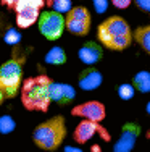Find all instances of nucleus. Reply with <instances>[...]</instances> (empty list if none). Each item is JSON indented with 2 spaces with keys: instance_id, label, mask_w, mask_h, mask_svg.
I'll return each mask as SVG.
<instances>
[{
  "instance_id": "obj_15",
  "label": "nucleus",
  "mask_w": 150,
  "mask_h": 152,
  "mask_svg": "<svg viewBox=\"0 0 150 152\" xmlns=\"http://www.w3.org/2000/svg\"><path fill=\"white\" fill-rule=\"evenodd\" d=\"M45 61L49 65H65L66 63V53L62 47H52L45 55Z\"/></svg>"
},
{
  "instance_id": "obj_13",
  "label": "nucleus",
  "mask_w": 150,
  "mask_h": 152,
  "mask_svg": "<svg viewBox=\"0 0 150 152\" xmlns=\"http://www.w3.org/2000/svg\"><path fill=\"white\" fill-rule=\"evenodd\" d=\"M78 83H79V88L84 91H94L102 84V73L94 66H87L79 73Z\"/></svg>"
},
{
  "instance_id": "obj_24",
  "label": "nucleus",
  "mask_w": 150,
  "mask_h": 152,
  "mask_svg": "<svg viewBox=\"0 0 150 152\" xmlns=\"http://www.w3.org/2000/svg\"><path fill=\"white\" fill-rule=\"evenodd\" d=\"M65 152H83V151L78 149V147H71V146H68L66 149H65Z\"/></svg>"
},
{
  "instance_id": "obj_18",
  "label": "nucleus",
  "mask_w": 150,
  "mask_h": 152,
  "mask_svg": "<svg viewBox=\"0 0 150 152\" xmlns=\"http://www.w3.org/2000/svg\"><path fill=\"white\" fill-rule=\"evenodd\" d=\"M49 5L52 7V10L58 13H68L73 7H71V0H49Z\"/></svg>"
},
{
  "instance_id": "obj_16",
  "label": "nucleus",
  "mask_w": 150,
  "mask_h": 152,
  "mask_svg": "<svg viewBox=\"0 0 150 152\" xmlns=\"http://www.w3.org/2000/svg\"><path fill=\"white\" fill-rule=\"evenodd\" d=\"M134 86L139 92H150V71H139L134 76Z\"/></svg>"
},
{
  "instance_id": "obj_3",
  "label": "nucleus",
  "mask_w": 150,
  "mask_h": 152,
  "mask_svg": "<svg viewBox=\"0 0 150 152\" xmlns=\"http://www.w3.org/2000/svg\"><path fill=\"white\" fill-rule=\"evenodd\" d=\"M66 137V123L63 115H55L49 120L39 123L33 131L34 144L42 151H57Z\"/></svg>"
},
{
  "instance_id": "obj_4",
  "label": "nucleus",
  "mask_w": 150,
  "mask_h": 152,
  "mask_svg": "<svg viewBox=\"0 0 150 152\" xmlns=\"http://www.w3.org/2000/svg\"><path fill=\"white\" fill-rule=\"evenodd\" d=\"M23 63L24 57H18L16 50L10 60L0 65V91L5 99H13L21 92L23 84Z\"/></svg>"
},
{
  "instance_id": "obj_7",
  "label": "nucleus",
  "mask_w": 150,
  "mask_h": 152,
  "mask_svg": "<svg viewBox=\"0 0 150 152\" xmlns=\"http://www.w3.org/2000/svg\"><path fill=\"white\" fill-rule=\"evenodd\" d=\"M66 29L73 36H87L91 31V13L86 7H73L66 13Z\"/></svg>"
},
{
  "instance_id": "obj_1",
  "label": "nucleus",
  "mask_w": 150,
  "mask_h": 152,
  "mask_svg": "<svg viewBox=\"0 0 150 152\" xmlns=\"http://www.w3.org/2000/svg\"><path fill=\"white\" fill-rule=\"evenodd\" d=\"M50 83L52 79L45 75L26 78L21 86V102L26 110L31 112H47L52 97H50Z\"/></svg>"
},
{
  "instance_id": "obj_19",
  "label": "nucleus",
  "mask_w": 150,
  "mask_h": 152,
  "mask_svg": "<svg viewBox=\"0 0 150 152\" xmlns=\"http://www.w3.org/2000/svg\"><path fill=\"white\" fill-rule=\"evenodd\" d=\"M136 91H137V89H136L134 84H121L120 88H118V96L123 100H129L134 97Z\"/></svg>"
},
{
  "instance_id": "obj_10",
  "label": "nucleus",
  "mask_w": 150,
  "mask_h": 152,
  "mask_svg": "<svg viewBox=\"0 0 150 152\" xmlns=\"http://www.w3.org/2000/svg\"><path fill=\"white\" fill-rule=\"evenodd\" d=\"M139 134H141V126L137 123H126L121 129L120 139L113 144V152H131L137 142Z\"/></svg>"
},
{
  "instance_id": "obj_6",
  "label": "nucleus",
  "mask_w": 150,
  "mask_h": 152,
  "mask_svg": "<svg viewBox=\"0 0 150 152\" xmlns=\"http://www.w3.org/2000/svg\"><path fill=\"white\" fill-rule=\"evenodd\" d=\"M42 5L44 0H18L13 8L16 12V26L20 29H28L37 23Z\"/></svg>"
},
{
  "instance_id": "obj_20",
  "label": "nucleus",
  "mask_w": 150,
  "mask_h": 152,
  "mask_svg": "<svg viewBox=\"0 0 150 152\" xmlns=\"http://www.w3.org/2000/svg\"><path fill=\"white\" fill-rule=\"evenodd\" d=\"M20 41H21V36L15 28H10L5 32V36H3V42L8 45H16V44H20Z\"/></svg>"
},
{
  "instance_id": "obj_2",
  "label": "nucleus",
  "mask_w": 150,
  "mask_h": 152,
  "mask_svg": "<svg viewBox=\"0 0 150 152\" xmlns=\"http://www.w3.org/2000/svg\"><path fill=\"white\" fill-rule=\"evenodd\" d=\"M97 37L107 49L110 50H124L133 42V31L124 18L108 16L97 28Z\"/></svg>"
},
{
  "instance_id": "obj_12",
  "label": "nucleus",
  "mask_w": 150,
  "mask_h": 152,
  "mask_svg": "<svg viewBox=\"0 0 150 152\" xmlns=\"http://www.w3.org/2000/svg\"><path fill=\"white\" fill-rule=\"evenodd\" d=\"M78 57L83 63L89 65V66H94L95 63H99L103 57V49L100 47L97 42H86V44L81 45L79 52H78Z\"/></svg>"
},
{
  "instance_id": "obj_27",
  "label": "nucleus",
  "mask_w": 150,
  "mask_h": 152,
  "mask_svg": "<svg viewBox=\"0 0 150 152\" xmlns=\"http://www.w3.org/2000/svg\"><path fill=\"white\" fill-rule=\"evenodd\" d=\"M145 110H147V113H149V115H150V102H149V104H147V108H145Z\"/></svg>"
},
{
  "instance_id": "obj_21",
  "label": "nucleus",
  "mask_w": 150,
  "mask_h": 152,
  "mask_svg": "<svg viewBox=\"0 0 150 152\" xmlns=\"http://www.w3.org/2000/svg\"><path fill=\"white\" fill-rule=\"evenodd\" d=\"M134 3L139 10L150 13V0H134Z\"/></svg>"
},
{
  "instance_id": "obj_9",
  "label": "nucleus",
  "mask_w": 150,
  "mask_h": 152,
  "mask_svg": "<svg viewBox=\"0 0 150 152\" xmlns=\"http://www.w3.org/2000/svg\"><path fill=\"white\" fill-rule=\"evenodd\" d=\"M71 115L81 117L83 120H92L100 123L107 118V108L100 100H87V102L71 108Z\"/></svg>"
},
{
  "instance_id": "obj_17",
  "label": "nucleus",
  "mask_w": 150,
  "mask_h": 152,
  "mask_svg": "<svg viewBox=\"0 0 150 152\" xmlns=\"http://www.w3.org/2000/svg\"><path fill=\"white\" fill-rule=\"evenodd\" d=\"M16 128V121L10 115H2L0 117V134H10Z\"/></svg>"
},
{
  "instance_id": "obj_26",
  "label": "nucleus",
  "mask_w": 150,
  "mask_h": 152,
  "mask_svg": "<svg viewBox=\"0 0 150 152\" xmlns=\"http://www.w3.org/2000/svg\"><path fill=\"white\" fill-rule=\"evenodd\" d=\"M3 100H5V96H3V94H2V91H0V105L3 104Z\"/></svg>"
},
{
  "instance_id": "obj_22",
  "label": "nucleus",
  "mask_w": 150,
  "mask_h": 152,
  "mask_svg": "<svg viewBox=\"0 0 150 152\" xmlns=\"http://www.w3.org/2000/svg\"><path fill=\"white\" fill-rule=\"evenodd\" d=\"M133 2H134V0H112V3L116 7V8H120V10L128 8V7H129Z\"/></svg>"
},
{
  "instance_id": "obj_23",
  "label": "nucleus",
  "mask_w": 150,
  "mask_h": 152,
  "mask_svg": "<svg viewBox=\"0 0 150 152\" xmlns=\"http://www.w3.org/2000/svg\"><path fill=\"white\" fill-rule=\"evenodd\" d=\"M16 2H18V0H2V3H3V5H7L8 8H15Z\"/></svg>"
},
{
  "instance_id": "obj_5",
  "label": "nucleus",
  "mask_w": 150,
  "mask_h": 152,
  "mask_svg": "<svg viewBox=\"0 0 150 152\" xmlns=\"http://www.w3.org/2000/svg\"><path fill=\"white\" fill-rule=\"evenodd\" d=\"M37 26L39 32L47 41H57L62 37V34L66 29V18L55 10H47V12L41 13Z\"/></svg>"
},
{
  "instance_id": "obj_11",
  "label": "nucleus",
  "mask_w": 150,
  "mask_h": 152,
  "mask_svg": "<svg viewBox=\"0 0 150 152\" xmlns=\"http://www.w3.org/2000/svg\"><path fill=\"white\" fill-rule=\"evenodd\" d=\"M50 97L52 102H57L58 105H66L71 104L76 97V91L73 86L65 84V83H50Z\"/></svg>"
},
{
  "instance_id": "obj_14",
  "label": "nucleus",
  "mask_w": 150,
  "mask_h": 152,
  "mask_svg": "<svg viewBox=\"0 0 150 152\" xmlns=\"http://www.w3.org/2000/svg\"><path fill=\"white\" fill-rule=\"evenodd\" d=\"M133 39L150 55V24L136 28L133 32Z\"/></svg>"
},
{
  "instance_id": "obj_25",
  "label": "nucleus",
  "mask_w": 150,
  "mask_h": 152,
  "mask_svg": "<svg viewBox=\"0 0 150 152\" xmlns=\"http://www.w3.org/2000/svg\"><path fill=\"white\" fill-rule=\"evenodd\" d=\"M91 152H102V149H100L99 144H94V146L91 147Z\"/></svg>"
},
{
  "instance_id": "obj_8",
  "label": "nucleus",
  "mask_w": 150,
  "mask_h": 152,
  "mask_svg": "<svg viewBox=\"0 0 150 152\" xmlns=\"http://www.w3.org/2000/svg\"><path fill=\"white\" fill-rule=\"evenodd\" d=\"M94 134H100L102 139H105V141L112 139L110 133L107 131L100 123L92 121V120H81L78 123L76 129H74V133H73V139L76 141L78 144H86L87 141H91V137Z\"/></svg>"
}]
</instances>
